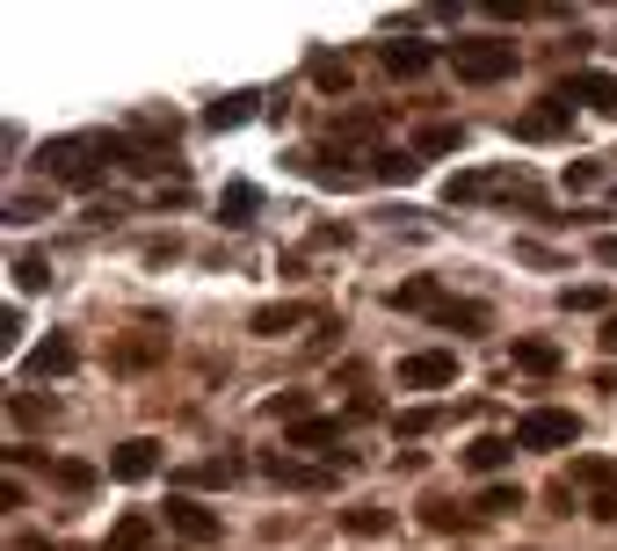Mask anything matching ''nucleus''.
Wrapping results in <instances>:
<instances>
[{
	"instance_id": "8",
	"label": "nucleus",
	"mask_w": 617,
	"mask_h": 551,
	"mask_svg": "<svg viewBox=\"0 0 617 551\" xmlns=\"http://www.w3.org/2000/svg\"><path fill=\"white\" fill-rule=\"evenodd\" d=\"M566 123H574V109H566L560 95H545L538 109L516 117V138H523V145H552V138H566Z\"/></svg>"
},
{
	"instance_id": "15",
	"label": "nucleus",
	"mask_w": 617,
	"mask_h": 551,
	"mask_svg": "<svg viewBox=\"0 0 617 551\" xmlns=\"http://www.w3.org/2000/svg\"><path fill=\"white\" fill-rule=\"evenodd\" d=\"M73 363H80V348H73L66 334H52V342H36V348H30V378H66Z\"/></svg>"
},
{
	"instance_id": "32",
	"label": "nucleus",
	"mask_w": 617,
	"mask_h": 551,
	"mask_svg": "<svg viewBox=\"0 0 617 551\" xmlns=\"http://www.w3.org/2000/svg\"><path fill=\"white\" fill-rule=\"evenodd\" d=\"M509 508H523V486L516 479H494L487 494H479V516H509Z\"/></svg>"
},
{
	"instance_id": "13",
	"label": "nucleus",
	"mask_w": 617,
	"mask_h": 551,
	"mask_svg": "<svg viewBox=\"0 0 617 551\" xmlns=\"http://www.w3.org/2000/svg\"><path fill=\"white\" fill-rule=\"evenodd\" d=\"M378 58H386V73H392V80H422V73L436 66L443 52H436V44H414V36H392V44H386Z\"/></svg>"
},
{
	"instance_id": "5",
	"label": "nucleus",
	"mask_w": 617,
	"mask_h": 551,
	"mask_svg": "<svg viewBox=\"0 0 617 551\" xmlns=\"http://www.w3.org/2000/svg\"><path fill=\"white\" fill-rule=\"evenodd\" d=\"M458 385V348H414L400 356V392H443Z\"/></svg>"
},
{
	"instance_id": "31",
	"label": "nucleus",
	"mask_w": 617,
	"mask_h": 551,
	"mask_svg": "<svg viewBox=\"0 0 617 551\" xmlns=\"http://www.w3.org/2000/svg\"><path fill=\"white\" fill-rule=\"evenodd\" d=\"M370 174H378V182H414L422 160H414V153H370Z\"/></svg>"
},
{
	"instance_id": "22",
	"label": "nucleus",
	"mask_w": 617,
	"mask_h": 551,
	"mask_svg": "<svg viewBox=\"0 0 617 551\" xmlns=\"http://www.w3.org/2000/svg\"><path fill=\"white\" fill-rule=\"evenodd\" d=\"M247 117H255V95H218V102L204 109V123H212V131H240Z\"/></svg>"
},
{
	"instance_id": "24",
	"label": "nucleus",
	"mask_w": 617,
	"mask_h": 551,
	"mask_svg": "<svg viewBox=\"0 0 617 551\" xmlns=\"http://www.w3.org/2000/svg\"><path fill=\"white\" fill-rule=\"evenodd\" d=\"M429 320H436V327H465V334H479V327H487V305H465V298H443V305L429 312Z\"/></svg>"
},
{
	"instance_id": "1",
	"label": "nucleus",
	"mask_w": 617,
	"mask_h": 551,
	"mask_svg": "<svg viewBox=\"0 0 617 551\" xmlns=\"http://www.w3.org/2000/svg\"><path fill=\"white\" fill-rule=\"evenodd\" d=\"M131 138H109V131H88V138H52L44 153H36V168L52 174V182H66V190H95L102 182V160H117V168H131Z\"/></svg>"
},
{
	"instance_id": "11",
	"label": "nucleus",
	"mask_w": 617,
	"mask_h": 551,
	"mask_svg": "<svg viewBox=\"0 0 617 551\" xmlns=\"http://www.w3.org/2000/svg\"><path fill=\"white\" fill-rule=\"evenodd\" d=\"M552 95H560L566 109H574V102H588V109H610V117H617V80H610V73H566V80L552 87Z\"/></svg>"
},
{
	"instance_id": "27",
	"label": "nucleus",
	"mask_w": 617,
	"mask_h": 551,
	"mask_svg": "<svg viewBox=\"0 0 617 551\" xmlns=\"http://www.w3.org/2000/svg\"><path fill=\"white\" fill-rule=\"evenodd\" d=\"M313 87H320V95H349V58L320 52V58H313Z\"/></svg>"
},
{
	"instance_id": "30",
	"label": "nucleus",
	"mask_w": 617,
	"mask_h": 551,
	"mask_svg": "<svg viewBox=\"0 0 617 551\" xmlns=\"http://www.w3.org/2000/svg\"><path fill=\"white\" fill-rule=\"evenodd\" d=\"M560 305L566 312H603V320H610V291H603V283H566Z\"/></svg>"
},
{
	"instance_id": "36",
	"label": "nucleus",
	"mask_w": 617,
	"mask_h": 551,
	"mask_svg": "<svg viewBox=\"0 0 617 551\" xmlns=\"http://www.w3.org/2000/svg\"><path fill=\"white\" fill-rule=\"evenodd\" d=\"M131 131H139V138H160V145H175V131H182V123H175V117H160V109H145V117L131 123Z\"/></svg>"
},
{
	"instance_id": "42",
	"label": "nucleus",
	"mask_w": 617,
	"mask_h": 551,
	"mask_svg": "<svg viewBox=\"0 0 617 551\" xmlns=\"http://www.w3.org/2000/svg\"><path fill=\"white\" fill-rule=\"evenodd\" d=\"M603 348H617V312H610V320H603Z\"/></svg>"
},
{
	"instance_id": "34",
	"label": "nucleus",
	"mask_w": 617,
	"mask_h": 551,
	"mask_svg": "<svg viewBox=\"0 0 617 551\" xmlns=\"http://www.w3.org/2000/svg\"><path fill=\"white\" fill-rule=\"evenodd\" d=\"M8 421H15V429H36V421H52V399L15 392V399H8Z\"/></svg>"
},
{
	"instance_id": "29",
	"label": "nucleus",
	"mask_w": 617,
	"mask_h": 551,
	"mask_svg": "<svg viewBox=\"0 0 617 551\" xmlns=\"http://www.w3.org/2000/svg\"><path fill=\"white\" fill-rule=\"evenodd\" d=\"M255 204H262V196H255V182H232V190L218 196V218H226V225H247V218H255Z\"/></svg>"
},
{
	"instance_id": "14",
	"label": "nucleus",
	"mask_w": 617,
	"mask_h": 551,
	"mask_svg": "<svg viewBox=\"0 0 617 551\" xmlns=\"http://www.w3.org/2000/svg\"><path fill=\"white\" fill-rule=\"evenodd\" d=\"M509 457H516V435H473L465 443V472H479V479H494Z\"/></svg>"
},
{
	"instance_id": "19",
	"label": "nucleus",
	"mask_w": 617,
	"mask_h": 551,
	"mask_svg": "<svg viewBox=\"0 0 617 551\" xmlns=\"http://www.w3.org/2000/svg\"><path fill=\"white\" fill-rule=\"evenodd\" d=\"M465 145V123H422L414 131V160H443V153H458Z\"/></svg>"
},
{
	"instance_id": "10",
	"label": "nucleus",
	"mask_w": 617,
	"mask_h": 551,
	"mask_svg": "<svg viewBox=\"0 0 617 551\" xmlns=\"http://www.w3.org/2000/svg\"><path fill=\"white\" fill-rule=\"evenodd\" d=\"M160 356H167V334H123V342H109V370H123V378L153 370Z\"/></svg>"
},
{
	"instance_id": "41",
	"label": "nucleus",
	"mask_w": 617,
	"mask_h": 551,
	"mask_svg": "<svg viewBox=\"0 0 617 551\" xmlns=\"http://www.w3.org/2000/svg\"><path fill=\"white\" fill-rule=\"evenodd\" d=\"M15 551H58L52 537H15Z\"/></svg>"
},
{
	"instance_id": "2",
	"label": "nucleus",
	"mask_w": 617,
	"mask_h": 551,
	"mask_svg": "<svg viewBox=\"0 0 617 551\" xmlns=\"http://www.w3.org/2000/svg\"><path fill=\"white\" fill-rule=\"evenodd\" d=\"M443 58H451V73H458L465 87H501L516 73V44L509 36H458Z\"/></svg>"
},
{
	"instance_id": "18",
	"label": "nucleus",
	"mask_w": 617,
	"mask_h": 551,
	"mask_svg": "<svg viewBox=\"0 0 617 551\" xmlns=\"http://www.w3.org/2000/svg\"><path fill=\"white\" fill-rule=\"evenodd\" d=\"M305 320H313V305H262L255 320H247V327L262 334V342H283V334H291V327H305Z\"/></svg>"
},
{
	"instance_id": "38",
	"label": "nucleus",
	"mask_w": 617,
	"mask_h": 551,
	"mask_svg": "<svg viewBox=\"0 0 617 551\" xmlns=\"http://www.w3.org/2000/svg\"><path fill=\"white\" fill-rule=\"evenodd\" d=\"M436 421H443L436 407H414V413H400V435H429V429H436Z\"/></svg>"
},
{
	"instance_id": "4",
	"label": "nucleus",
	"mask_w": 617,
	"mask_h": 551,
	"mask_svg": "<svg viewBox=\"0 0 617 551\" xmlns=\"http://www.w3.org/2000/svg\"><path fill=\"white\" fill-rule=\"evenodd\" d=\"M574 435H582V421L566 407H530L523 421H516V450H566Z\"/></svg>"
},
{
	"instance_id": "20",
	"label": "nucleus",
	"mask_w": 617,
	"mask_h": 551,
	"mask_svg": "<svg viewBox=\"0 0 617 551\" xmlns=\"http://www.w3.org/2000/svg\"><path fill=\"white\" fill-rule=\"evenodd\" d=\"M392 305H400V312H436L443 305L436 276H407V283H392Z\"/></svg>"
},
{
	"instance_id": "6",
	"label": "nucleus",
	"mask_w": 617,
	"mask_h": 551,
	"mask_svg": "<svg viewBox=\"0 0 617 551\" xmlns=\"http://www.w3.org/2000/svg\"><path fill=\"white\" fill-rule=\"evenodd\" d=\"M167 530H175L182 544H218V530H226V522H218L196 494H175V500H167Z\"/></svg>"
},
{
	"instance_id": "35",
	"label": "nucleus",
	"mask_w": 617,
	"mask_h": 551,
	"mask_svg": "<svg viewBox=\"0 0 617 551\" xmlns=\"http://www.w3.org/2000/svg\"><path fill=\"white\" fill-rule=\"evenodd\" d=\"M560 182H566V196H588V190L603 182V168H596V160H566V174H560Z\"/></svg>"
},
{
	"instance_id": "17",
	"label": "nucleus",
	"mask_w": 617,
	"mask_h": 551,
	"mask_svg": "<svg viewBox=\"0 0 617 551\" xmlns=\"http://www.w3.org/2000/svg\"><path fill=\"white\" fill-rule=\"evenodd\" d=\"M299 174H313L327 190H349V182H364L370 168H349V160H335V153H299Z\"/></svg>"
},
{
	"instance_id": "12",
	"label": "nucleus",
	"mask_w": 617,
	"mask_h": 551,
	"mask_svg": "<svg viewBox=\"0 0 617 551\" xmlns=\"http://www.w3.org/2000/svg\"><path fill=\"white\" fill-rule=\"evenodd\" d=\"M109 472H117V479H131V486L153 479V472H160V443H153V435H131V443H117V450H109Z\"/></svg>"
},
{
	"instance_id": "33",
	"label": "nucleus",
	"mask_w": 617,
	"mask_h": 551,
	"mask_svg": "<svg viewBox=\"0 0 617 551\" xmlns=\"http://www.w3.org/2000/svg\"><path fill=\"white\" fill-rule=\"evenodd\" d=\"M15 283H22V291H52L58 276H52V261H44V255H15Z\"/></svg>"
},
{
	"instance_id": "7",
	"label": "nucleus",
	"mask_w": 617,
	"mask_h": 551,
	"mask_svg": "<svg viewBox=\"0 0 617 551\" xmlns=\"http://www.w3.org/2000/svg\"><path fill=\"white\" fill-rule=\"evenodd\" d=\"M262 479H269V486H291V494H327V486H335V472H327V465H299V457L269 450V457H262Z\"/></svg>"
},
{
	"instance_id": "16",
	"label": "nucleus",
	"mask_w": 617,
	"mask_h": 551,
	"mask_svg": "<svg viewBox=\"0 0 617 551\" xmlns=\"http://www.w3.org/2000/svg\"><path fill=\"white\" fill-rule=\"evenodd\" d=\"M342 421H320V413H313V421H299V429H291V435H283V450H320V457H342Z\"/></svg>"
},
{
	"instance_id": "3",
	"label": "nucleus",
	"mask_w": 617,
	"mask_h": 551,
	"mask_svg": "<svg viewBox=\"0 0 617 551\" xmlns=\"http://www.w3.org/2000/svg\"><path fill=\"white\" fill-rule=\"evenodd\" d=\"M487 196H523V168H458L443 182V204H487Z\"/></svg>"
},
{
	"instance_id": "9",
	"label": "nucleus",
	"mask_w": 617,
	"mask_h": 551,
	"mask_svg": "<svg viewBox=\"0 0 617 551\" xmlns=\"http://www.w3.org/2000/svg\"><path fill=\"white\" fill-rule=\"evenodd\" d=\"M574 479L588 486V516L610 522L617 516V465H603V457H574Z\"/></svg>"
},
{
	"instance_id": "26",
	"label": "nucleus",
	"mask_w": 617,
	"mask_h": 551,
	"mask_svg": "<svg viewBox=\"0 0 617 551\" xmlns=\"http://www.w3.org/2000/svg\"><path fill=\"white\" fill-rule=\"evenodd\" d=\"M516 370H530V378H552V370H560V348H552V342H516Z\"/></svg>"
},
{
	"instance_id": "39",
	"label": "nucleus",
	"mask_w": 617,
	"mask_h": 551,
	"mask_svg": "<svg viewBox=\"0 0 617 551\" xmlns=\"http://www.w3.org/2000/svg\"><path fill=\"white\" fill-rule=\"evenodd\" d=\"M8 218H15V225H30V218H44V196H15V204H8Z\"/></svg>"
},
{
	"instance_id": "23",
	"label": "nucleus",
	"mask_w": 617,
	"mask_h": 551,
	"mask_svg": "<svg viewBox=\"0 0 617 551\" xmlns=\"http://www.w3.org/2000/svg\"><path fill=\"white\" fill-rule=\"evenodd\" d=\"M232 479H240V465H232V457H204V465H182V486H190V494H196V486H232Z\"/></svg>"
},
{
	"instance_id": "25",
	"label": "nucleus",
	"mask_w": 617,
	"mask_h": 551,
	"mask_svg": "<svg viewBox=\"0 0 617 551\" xmlns=\"http://www.w3.org/2000/svg\"><path fill=\"white\" fill-rule=\"evenodd\" d=\"M153 544V516H117V530H109V551H145Z\"/></svg>"
},
{
	"instance_id": "40",
	"label": "nucleus",
	"mask_w": 617,
	"mask_h": 551,
	"mask_svg": "<svg viewBox=\"0 0 617 551\" xmlns=\"http://www.w3.org/2000/svg\"><path fill=\"white\" fill-rule=\"evenodd\" d=\"M596 261H610V269H617V233H596Z\"/></svg>"
},
{
	"instance_id": "28",
	"label": "nucleus",
	"mask_w": 617,
	"mask_h": 551,
	"mask_svg": "<svg viewBox=\"0 0 617 551\" xmlns=\"http://www.w3.org/2000/svg\"><path fill=\"white\" fill-rule=\"evenodd\" d=\"M52 479H58V494H95V479H102V472H95V465H80V457H58V465H52Z\"/></svg>"
},
{
	"instance_id": "21",
	"label": "nucleus",
	"mask_w": 617,
	"mask_h": 551,
	"mask_svg": "<svg viewBox=\"0 0 617 551\" xmlns=\"http://www.w3.org/2000/svg\"><path fill=\"white\" fill-rule=\"evenodd\" d=\"M342 530H349V537H386V530H392V508L356 500V508H342Z\"/></svg>"
},
{
	"instance_id": "37",
	"label": "nucleus",
	"mask_w": 617,
	"mask_h": 551,
	"mask_svg": "<svg viewBox=\"0 0 617 551\" xmlns=\"http://www.w3.org/2000/svg\"><path fill=\"white\" fill-rule=\"evenodd\" d=\"M422 522L429 530H465V516L451 508V500H422Z\"/></svg>"
}]
</instances>
